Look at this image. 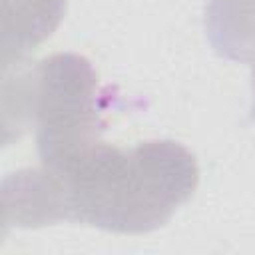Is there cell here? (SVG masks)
I'll use <instances>...</instances> for the list:
<instances>
[{"label":"cell","mask_w":255,"mask_h":255,"mask_svg":"<svg viewBox=\"0 0 255 255\" xmlns=\"http://www.w3.org/2000/svg\"><path fill=\"white\" fill-rule=\"evenodd\" d=\"M199 183L195 155L173 139L131 147L100 141L62 169L44 165L2 179V223L44 227L74 221L141 235L163 227Z\"/></svg>","instance_id":"1"},{"label":"cell","mask_w":255,"mask_h":255,"mask_svg":"<svg viewBox=\"0 0 255 255\" xmlns=\"http://www.w3.org/2000/svg\"><path fill=\"white\" fill-rule=\"evenodd\" d=\"M26 126H36L40 165L62 169L102 141L98 74L88 58L58 52L24 72Z\"/></svg>","instance_id":"2"},{"label":"cell","mask_w":255,"mask_h":255,"mask_svg":"<svg viewBox=\"0 0 255 255\" xmlns=\"http://www.w3.org/2000/svg\"><path fill=\"white\" fill-rule=\"evenodd\" d=\"M66 14V0H2V68L26 62Z\"/></svg>","instance_id":"3"},{"label":"cell","mask_w":255,"mask_h":255,"mask_svg":"<svg viewBox=\"0 0 255 255\" xmlns=\"http://www.w3.org/2000/svg\"><path fill=\"white\" fill-rule=\"evenodd\" d=\"M211 48L233 62H255V0H209L203 12Z\"/></svg>","instance_id":"4"},{"label":"cell","mask_w":255,"mask_h":255,"mask_svg":"<svg viewBox=\"0 0 255 255\" xmlns=\"http://www.w3.org/2000/svg\"><path fill=\"white\" fill-rule=\"evenodd\" d=\"M253 118H255V64H253Z\"/></svg>","instance_id":"5"}]
</instances>
